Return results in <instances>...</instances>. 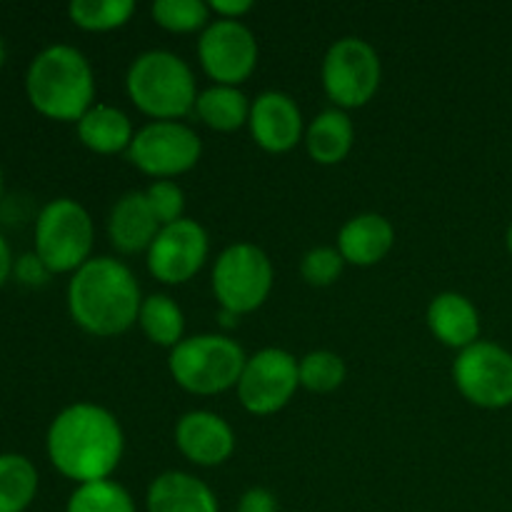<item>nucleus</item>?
<instances>
[{
  "label": "nucleus",
  "instance_id": "36",
  "mask_svg": "<svg viewBox=\"0 0 512 512\" xmlns=\"http://www.w3.org/2000/svg\"><path fill=\"white\" fill-rule=\"evenodd\" d=\"M505 248H508V253L512 255V220H510L508 230H505Z\"/></svg>",
  "mask_w": 512,
  "mask_h": 512
},
{
  "label": "nucleus",
  "instance_id": "24",
  "mask_svg": "<svg viewBox=\"0 0 512 512\" xmlns=\"http://www.w3.org/2000/svg\"><path fill=\"white\" fill-rule=\"evenodd\" d=\"M38 495V470L25 455L0 453V512H25Z\"/></svg>",
  "mask_w": 512,
  "mask_h": 512
},
{
  "label": "nucleus",
  "instance_id": "10",
  "mask_svg": "<svg viewBox=\"0 0 512 512\" xmlns=\"http://www.w3.org/2000/svg\"><path fill=\"white\" fill-rule=\"evenodd\" d=\"M453 383L470 405L505 410L512 405V353L493 340H478L460 350L453 363Z\"/></svg>",
  "mask_w": 512,
  "mask_h": 512
},
{
  "label": "nucleus",
  "instance_id": "34",
  "mask_svg": "<svg viewBox=\"0 0 512 512\" xmlns=\"http://www.w3.org/2000/svg\"><path fill=\"white\" fill-rule=\"evenodd\" d=\"M13 263H15V260H13V253H10L8 240L0 235V288H3L5 280L13 275Z\"/></svg>",
  "mask_w": 512,
  "mask_h": 512
},
{
  "label": "nucleus",
  "instance_id": "5",
  "mask_svg": "<svg viewBox=\"0 0 512 512\" xmlns=\"http://www.w3.org/2000/svg\"><path fill=\"white\" fill-rule=\"evenodd\" d=\"M245 350L225 333H200L180 340L168 355L175 385L190 395H220L238 388L245 368Z\"/></svg>",
  "mask_w": 512,
  "mask_h": 512
},
{
  "label": "nucleus",
  "instance_id": "16",
  "mask_svg": "<svg viewBox=\"0 0 512 512\" xmlns=\"http://www.w3.org/2000/svg\"><path fill=\"white\" fill-rule=\"evenodd\" d=\"M163 225L155 218L148 198L140 190L125 193L115 200L108 215V240L120 255L148 253Z\"/></svg>",
  "mask_w": 512,
  "mask_h": 512
},
{
  "label": "nucleus",
  "instance_id": "14",
  "mask_svg": "<svg viewBox=\"0 0 512 512\" xmlns=\"http://www.w3.org/2000/svg\"><path fill=\"white\" fill-rule=\"evenodd\" d=\"M305 128L308 125L303 120V110L283 90H265L250 103L248 130L255 145L265 153H290L303 143Z\"/></svg>",
  "mask_w": 512,
  "mask_h": 512
},
{
  "label": "nucleus",
  "instance_id": "3",
  "mask_svg": "<svg viewBox=\"0 0 512 512\" xmlns=\"http://www.w3.org/2000/svg\"><path fill=\"white\" fill-rule=\"evenodd\" d=\"M25 95L48 120L78 123L95 105L93 65L73 45H48L25 70Z\"/></svg>",
  "mask_w": 512,
  "mask_h": 512
},
{
  "label": "nucleus",
  "instance_id": "35",
  "mask_svg": "<svg viewBox=\"0 0 512 512\" xmlns=\"http://www.w3.org/2000/svg\"><path fill=\"white\" fill-rule=\"evenodd\" d=\"M220 320H223V325H225V328H233V325H238V323H240V318H238V315L228 313V310H220Z\"/></svg>",
  "mask_w": 512,
  "mask_h": 512
},
{
  "label": "nucleus",
  "instance_id": "9",
  "mask_svg": "<svg viewBox=\"0 0 512 512\" xmlns=\"http://www.w3.org/2000/svg\"><path fill=\"white\" fill-rule=\"evenodd\" d=\"M125 155L143 175L153 180H173L198 165L203 140L183 120H150L135 130Z\"/></svg>",
  "mask_w": 512,
  "mask_h": 512
},
{
  "label": "nucleus",
  "instance_id": "31",
  "mask_svg": "<svg viewBox=\"0 0 512 512\" xmlns=\"http://www.w3.org/2000/svg\"><path fill=\"white\" fill-rule=\"evenodd\" d=\"M13 275L23 285H33V288H38V285H43L45 280L50 278V270L45 268L43 260H40L38 255L25 253L13 263Z\"/></svg>",
  "mask_w": 512,
  "mask_h": 512
},
{
  "label": "nucleus",
  "instance_id": "18",
  "mask_svg": "<svg viewBox=\"0 0 512 512\" xmlns=\"http://www.w3.org/2000/svg\"><path fill=\"white\" fill-rule=\"evenodd\" d=\"M395 245V228L385 215L380 213H360L353 215L348 223L340 228L338 245L335 248L343 255L345 265H358L370 268L385 260V255Z\"/></svg>",
  "mask_w": 512,
  "mask_h": 512
},
{
  "label": "nucleus",
  "instance_id": "19",
  "mask_svg": "<svg viewBox=\"0 0 512 512\" xmlns=\"http://www.w3.org/2000/svg\"><path fill=\"white\" fill-rule=\"evenodd\" d=\"M148 512H220L218 495L198 475L183 470L160 473L145 493Z\"/></svg>",
  "mask_w": 512,
  "mask_h": 512
},
{
  "label": "nucleus",
  "instance_id": "37",
  "mask_svg": "<svg viewBox=\"0 0 512 512\" xmlns=\"http://www.w3.org/2000/svg\"><path fill=\"white\" fill-rule=\"evenodd\" d=\"M3 63H5V40L3 35H0V68H3Z\"/></svg>",
  "mask_w": 512,
  "mask_h": 512
},
{
  "label": "nucleus",
  "instance_id": "27",
  "mask_svg": "<svg viewBox=\"0 0 512 512\" xmlns=\"http://www.w3.org/2000/svg\"><path fill=\"white\" fill-rule=\"evenodd\" d=\"M150 15L158 28L178 35L198 33V30L203 33L213 20L210 5L203 0H155L150 5Z\"/></svg>",
  "mask_w": 512,
  "mask_h": 512
},
{
  "label": "nucleus",
  "instance_id": "22",
  "mask_svg": "<svg viewBox=\"0 0 512 512\" xmlns=\"http://www.w3.org/2000/svg\"><path fill=\"white\" fill-rule=\"evenodd\" d=\"M250 103L253 100L235 85H210L198 93L193 113L210 130L235 133L240 128H248Z\"/></svg>",
  "mask_w": 512,
  "mask_h": 512
},
{
  "label": "nucleus",
  "instance_id": "30",
  "mask_svg": "<svg viewBox=\"0 0 512 512\" xmlns=\"http://www.w3.org/2000/svg\"><path fill=\"white\" fill-rule=\"evenodd\" d=\"M143 193L160 225L178 223L185 218V193L175 180H153Z\"/></svg>",
  "mask_w": 512,
  "mask_h": 512
},
{
  "label": "nucleus",
  "instance_id": "20",
  "mask_svg": "<svg viewBox=\"0 0 512 512\" xmlns=\"http://www.w3.org/2000/svg\"><path fill=\"white\" fill-rule=\"evenodd\" d=\"M78 140L98 155H118L128 153L130 143L135 138V128L130 123L128 113L118 105L95 103L83 118L75 123Z\"/></svg>",
  "mask_w": 512,
  "mask_h": 512
},
{
  "label": "nucleus",
  "instance_id": "8",
  "mask_svg": "<svg viewBox=\"0 0 512 512\" xmlns=\"http://www.w3.org/2000/svg\"><path fill=\"white\" fill-rule=\"evenodd\" d=\"M323 90L333 108H365L378 95L383 80V63L373 45L358 35L335 40L320 65Z\"/></svg>",
  "mask_w": 512,
  "mask_h": 512
},
{
  "label": "nucleus",
  "instance_id": "29",
  "mask_svg": "<svg viewBox=\"0 0 512 512\" xmlns=\"http://www.w3.org/2000/svg\"><path fill=\"white\" fill-rule=\"evenodd\" d=\"M345 260L338 248L333 245H318V248L308 250L300 260V275L313 288H328L335 280L343 275Z\"/></svg>",
  "mask_w": 512,
  "mask_h": 512
},
{
  "label": "nucleus",
  "instance_id": "15",
  "mask_svg": "<svg viewBox=\"0 0 512 512\" xmlns=\"http://www.w3.org/2000/svg\"><path fill=\"white\" fill-rule=\"evenodd\" d=\"M175 448L198 468H218L235 453V433L223 415L213 410H190L175 423Z\"/></svg>",
  "mask_w": 512,
  "mask_h": 512
},
{
  "label": "nucleus",
  "instance_id": "32",
  "mask_svg": "<svg viewBox=\"0 0 512 512\" xmlns=\"http://www.w3.org/2000/svg\"><path fill=\"white\" fill-rule=\"evenodd\" d=\"M238 512H278V498L268 488H250L238 500Z\"/></svg>",
  "mask_w": 512,
  "mask_h": 512
},
{
  "label": "nucleus",
  "instance_id": "11",
  "mask_svg": "<svg viewBox=\"0 0 512 512\" xmlns=\"http://www.w3.org/2000/svg\"><path fill=\"white\" fill-rule=\"evenodd\" d=\"M300 360L283 348H263L248 355L238 380L240 405L250 415H275L300 388Z\"/></svg>",
  "mask_w": 512,
  "mask_h": 512
},
{
  "label": "nucleus",
  "instance_id": "17",
  "mask_svg": "<svg viewBox=\"0 0 512 512\" xmlns=\"http://www.w3.org/2000/svg\"><path fill=\"white\" fill-rule=\"evenodd\" d=\"M425 320H428L433 338L443 343L445 348L458 350V353L480 340L478 308H475V303L468 295L455 293V290L435 295L430 300Z\"/></svg>",
  "mask_w": 512,
  "mask_h": 512
},
{
  "label": "nucleus",
  "instance_id": "6",
  "mask_svg": "<svg viewBox=\"0 0 512 512\" xmlns=\"http://www.w3.org/2000/svg\"><path fill=\"white\" fill-rule=\"evenodd\" d=\"M33 253L43 260L50 275L83 268L93 258L95 225L85 205L73 198H55L40 208L35 220Z\"/></svg>",
  "mask_w": 512,
  "mask_h": 512
},
{
  "label": "nucleus",
  "instance_id": "2",
  "mask_svg": "<svg viewBox=\"0 0 512 512\" xmlns=\"http://www.w3.org/2000/svg\"><path fill=\"white\" fill-rule=\"evenodd\" d=\"M68 313L93 338H118L138 325L143 293L133 270L110 255H93L68 280Z\"/></svg>",
  "mask_w": 512,
  "mask_h": 512
},
{
  "label": "nucleus",
  "instance_id": "38",
  "mask_svg": "<svg viewBox=\"0 0 512 512\" xmlns=\"http://www.w3.org/2000/svg\"><path fill=\"white\" fill-rule=\"evenodd\" d=\"M0 198H3V168H0Z\"/></svg>",
  "mask_w": 512,
  "mask_h": 512
},
{
  "label": "nucleus",
  "instance_id": "21",
  "mask_svg": "<svg viewBox=\"0 0 512 512\" xmlns=\"http://www.w3.org/2000/svg\"><path fill=\"white\" fill-rule=\"evenodd\" d=\"M305 150L318 165H338L355 145V125L340 108H328L315 115L305 128Z\"/></svg>",
  "mask_w": 512,
  "mask_h": 512
},
{
  "label": "nucleus",
  "instance_id": "28",
  "mask_svg": "<svg viewBox=\"0 0 512 512\" xmlns=\"http://www.w3.org/2000/svg\"><path fill=\"white\" fill-rule=\"evenodd\" d=\"M300 370V388L310 390V393H333L345 383V360L333 350H313V353L303 355L298 363Z\"/></svg>",
  "mask_w": 512,
  "mask_h": 512
},
{
  "label": "nucleus",
  "instance_id": "1",
  "mask_svg": "<svg viewBox=\"0 0 512 512\" xmlns=\"http://www.w3.org/2000/svg\"><path fill=\"white\" fill-rule=\"evenodd\" d=\"M50 465L75 485L110 480L125 453V433L115 413L98 403L68 405L45 435Z\"/></svg>",
  "mask_w": 512,
  "mask_h": 512
},
{
  "label": "nucleus",
  "instance_id": "7",
  "mask_svg": "<svg viewBox=\"0 0 512 512\" xmlns=\"http://www.w3.org/2000/svg\"><path fill=\"white\" fill-rule=\"evenodd\" d=\"M273 283V260L255 243L228 245L213 263V275H210L220 310H228L238 318L263 308L273 293Z\"/></svg>",
  "mask_w": 512,
  "mask_h": 512
},
{
  "label": "nucleus",
  "instance_id": "26",
  "mask_svg": "<svg viewBox=\"0 0 512 512\" xmlns=\"http://www.w3.org/2000/svg\"><path fill=\"white\" fill-rule=\"evenodd\" d=\"M65 512H138L128 490L115 480L75 485Z\"/></svg>",
  "mask_w": 512,
  "mask_h": 512
},
{
  "label": "nucleus",
  "instance_id": "23",
  "mask_svg": "<svg viewBox=\"0 0 512 512\" xmlns=\"http://www.w3.org/2000/svg\"><path fill=\"white\" fill-rule=\"evenodd\" d=\"M138 325L145 338L158 348L173 350L180 340H185L183 308L168 293H150L143 298Z\"/></svg>",
  "mask_w": 512,
  "mask_h": 512
},
{
  "label": "nucleus",
  "instance_id": "12",
  "mask_svg": "<svg viewBox=\"0 0 512 512\" xmlns=\"http://www.w3.org/2000/svg\"><path fill=\"white\" fill-rule=\"evenodd\" d=\"M258 38L243 20H210L198 38V63L213 85H240L258 68Z\"/></svg>",
  "mask_w": 512,
  "mask_h": 512
},
{
  "label": "nucleus",
  "instance_id": "13",
  "mask_svg": "<svg viewBox=\"0 0 512 512\" xmlns=\"http://www.w3.org/2000/svg\"><path fill=\"white\" fill-rule=\"evenodd\" d=\"M210 255L208 230L198 220L183 218L160 228L145 253L148 273L163 285H185L203 270Z\"/></svg>",
  "mask_w": 512,
  "mask_h": 512
},
{
  "label": "nucleus",
  "instance_id": "4",
  "mask_svg": "<svg viewBox=\"0 0 512 512\" xmlns=\"http://www.w3.org/2000/svg\"><path fill=\"white\" fill-rule=\"evenodd\" d=\"M130 103L150 120H183L195 110L198 80L188 60L173 50H145L135 55L125 73Z\"/></svg>",
  "mask_w": 512,
  "mask_h": 512
},
{
  "label": "nucleus",
  "instance_id": "25",
  "mask_svg": "<svg viewBox=\"0 0 512 512\" xmlns=\"http://www.w3.org/2000/svg\"><path fill=\"white\" fill-rule=\"evenodd\" d=\"M135 15L133 0H73L68 5V18L75 28L88 33H110L130 23Z\"/></svg>",
  "mask_w": 512,
  "mask_h": 512
},
{
  "label": "nucleus",
  "instance_id": "33",
  "mask_svg": "<svg viewBox=\"0 0 512 512\" xmlns=\"http://www.w3.org/2000/svg\"><path fill=\"white\" fill-rule=\"evenodd\" d=\"M210 5V13L218 20H243L245 15L253 10L250 0H213Z\"/></svg>",
  "mask_w": 512,
  "mask_h": 512
}]
</instances>
